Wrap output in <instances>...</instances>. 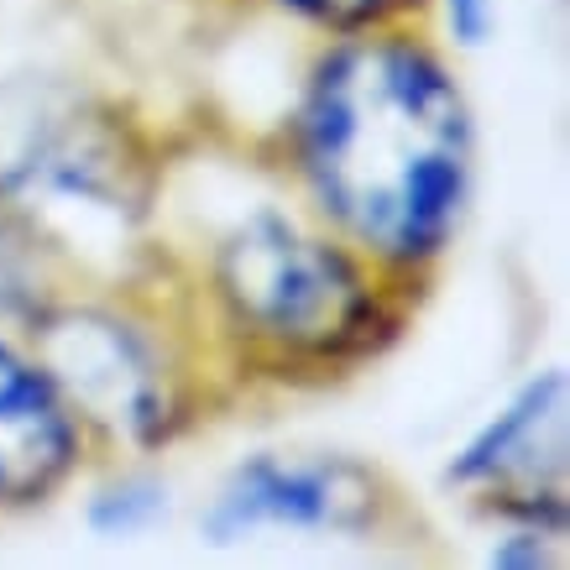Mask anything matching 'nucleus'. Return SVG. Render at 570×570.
I'll return each mask as SVG.
<instances>
[{"mask_svg":"<svg viewBox=\"0 0 570 570\" xmlns=\"http://www.w3.org/2000/svg\"><path fill=\"white\" fill-rule=\"evenodd\" d=\"M298 168L366 257L419 267L445 252L471 184V116L414 37H356L320 63L298 110Z\"/></svg>","mask_w":570,"mask_h":570,"instance_id":"obj_1","label":"nucleus"},{"mask_svg":"<svg viewBox=\"0 0 570 570\" xmlns=\"http://www.w3.org/2000/svg\"><path fill=\"white\" fill-rule=\"evenodd\" d=\"M215 283L230 320L262 346L325 356L362 341L372 325V283L362 267L330 242L262 209L220 246Z\"/></svg>","mask_w":570,"mask_h":570,"instance_id":"obj_2","label":"nucleus"},{"mask_svg":"<svg viewBox=\"0 0 570 570\" xmlns=\"http://www.w3.org/2000/svg\"><path fill=\"white\" fill-rule=\"evenodd\" d=\"M147 163L116 110L52 79L0 85V199L131 209Z\"/></svg>","mask_w":570,"mask_h":570,"instance_id":"obj_3","label":"nucleus"},{"mask_svg":"<svg viewBox=\"0 0 570 570\" xmlns=\"http://www.w3.org/2000/svg\"><path fill=\"white\" fill-rule=\"evenodd\" d=\"M37 362L69 414L121 440H157L168 424V372L137 330L110 314H52L37 335Z\"/></svg>","mask_w":570,"mask_h":570,"instance_id":"obj_4","label":"nucleus"},{"mask_svg":"<svg viewBox=\"0 0 570 570\" xmlns=\"http://www.w3.org/2000/svg\"><path fill=\"white\" fill-rule=\"evenodd\" d=\"M377 519V482L351 461H277L236 466L205 513V534L230 544L262 529H366Z\"/></svg>","mask_w":570,"mask_h":570,"instance_id":"obj_5","label":"nucleus"},{"mask_svg":"<svg viewBox=\"0 0 570 570\" xmlns=\"http://www.w3.org/2000/svg\"><path fill=\"white\" fill-rule=\"evenodd\" d=\"M79 434L42 366L0 346V508L42 502L69 476Z\"/></svg>","mask_w":570,"mask_h":570,"instance_id":"obj_6","label":"nucleus"},{"mask_svg":"<svg viewBox=\"0 0 570 570\" xmlns=\"http://www.w3.org/2000/svg\"><path fill=\"white\" fill-rule=\"evenodd\" d=\"M566 377L544 372L523 387L492 424L466 445L450 466V482L461 487H544V466L560 471L566 461Z\"/></svg>","mask_w":570,"mask_h":570,"instance_id":"obj_7","label":"nucleus"},{"mask_svg":"<svg viewBox=\"0 0 570 570\" xmlns=\"http://www.w3.org/2000/svg\"><path fill=\"white\" fill-rule=\"evenodd\" d=\"M163 513H168V487L147 482V476H126V482L95 492V502H89V529L105 539H126V534L153 529Z\"/></svg>","mask_w":570,"mask_h":570,"instance_id":"obj_8","label":"nucleus"},{"mask_svg":"<svg viewBox=\"0 0 570 570\" xmlns=\"http://www.w3.org/2000/svg\"><path fill=\"white\" fill-rule=\"evenodd\" d=\"M37 294V257L11 215L0 209V309H21Z\"/></svg>","mask_w":570,"mask_h":570,"instance_id":"obj_9","label":"nucleus"},{"mask_svg":"<svg viewBox=\"0 0 570 570\" xmlns=\"http://www.w3.org/2000/svg\"><path fill=\"white\" fill-rule=\"evenodd\" d=\"M445 17H450V32L461 48H482L492 37V21H498V6L492 0H445Z\"/></svg>","mask_w":570,"mask_h":570,"instance_id":"obj_10","label":"nucleus"},{"mask_svg":"<svg viewBox=\"0 0 570 570\" xmlns=\"http://www.w3.org/2000/svg\"><path fill=\"white\" fill-rule=\"evenodd\" d=\"M544 534H554V529H544V523L534 519V529H523V534H513L508 544H498L492 550V566H560V544H539Z\"/></svg>","mask_w":570,"mask_h":570,"instance_id":"obj_11","label":"nucleus"},{"mask_svg":"<svg viewBox=\"0 0 570 570\" xmlns=\"http://www.w3.org/2000/svg\"><path fill=\"white\" fill-rule=\"evenodd\" d=\"M294 6H304V11H314V17H325V21L356 27V21H377L382 11H393L397 0H294Z\"/></svg>","mask_w":570,"mask_h":570,"instance_id":"obj_12","label":"nucleus"}]
</instances>
